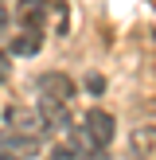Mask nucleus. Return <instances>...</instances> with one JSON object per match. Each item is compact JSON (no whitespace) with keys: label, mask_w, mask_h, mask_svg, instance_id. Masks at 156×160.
I'll return each mask as SVG.
<instances>
[{"label":"nucleus","mask_w":156,"mask_h":160,"mask_svg":"<svg viewBox=\"0 0 156 160\" xmlns=\"http://www.w3.org/2000/svg\"><path fill=\"white\" fill-rule=\"evenodd\" d=\"M74 98V78L59 74V70H47L39 78V109H66Z\"/></svg>","instance_id":"obj_1"},{"label":"nucleus","mask_w":156,"mask_h":160,"mask_svg":"<svg viewBox=\"0 0 156 160\" xmlns=\"http://www.w3.org/2000/svg\"><path fill=\"white\" fill-rule=\"evenodd\" d=\"M82 137L90 141V148L94 152H101V148H109V141H113V133H117V121H113V113L109 109H90V113L82 117Z\"/></svg>","instance_id":"obj_2"},{"label":"nucleus","mask_w":156,"mask_h":160,"mask_svg":"<svg viewBox=\"0 0 156 160\" xmlns=\"http://www.w3.org/2000/svg\"><path fill=\"white\" fill-rule=\"evenodd\" d=\"M43 129H47V121H43L39 109H23V106H12V109H8V133H12V137L39 141Z\"/></svg>","instance_id":"obj_3"},{"label":"nucleus","mask_w":156,"mask_h":160,"mask_svg":"<svg viewBox=\"0 0 156 160\" xmlns=\"http://www.w3.org/2000/svg\"><path fill=\"white\" fill-rule=\"evenodd\" d=\"M16 16H20V23H23V28L39 31V23L47 20V0H23V4L16 8Z\"/></svg>","instance_id":"obj_4"},{"label":"nucleus","mask_w":156,"mask_h":160,"mask_svg":"<svg viewBox=\"0 0 156 160\" xmlns=\"http://www.w3.org/2000/svg\"><path fill=\"white\" fill-rule=\"evenodd\" d=\"M39 47H43V31L23 28V31H16V35H12V55H35Z\"/></svg>","instance_id":"obj_5"},{"label":"nucleus","mask_w":156,"mask_h":160,"mask_svg":"<svg viewBox=\"0 0 156 160\" xmlns=\"http://www.w3.org/2000/svg\"><path fill=\"white\" fill-rule=\"evenodd\" d=\"M133 145H137L140 152L148 156V152H152V148H156V129H152V125H140V129L133 133Z\"/></svg>","instance_id":"obj_6"},{"label":"nucleus","mask_w":156,"mask_h":160,"mask_svg":"<svg viewBox=\"0 0 156 160\" xmlns=\"http://www.w3.org/2000/svg\"><path fill=\"white\" fill-rule=\"evenodd\" d=\"M51 12H55V35H66V4L51 0Z\"/></svg>","instance_id":"obj_7"},{"label":"nucleus","mask_w":156,"mask_h":160,"mask_svg":"<svg viewBox=\"0 0 156 160\" xmlns=\"http://www.w3.org/2000/svg\"><path fill=\"white\" fill-rule=\"evenodd\" d=\"M86 86H90V94H101V90H105V82H101L98 74H90V78H86Z\"/></svg>","instance_id":"obj_8"},{"label":"nucleus","mask_w":156,"mask_h":160,"mask_svg":"<svg viewBox=\"0 0 156 160\" xmlns=\"http://www.w3.org/2000/svg\"><path fill=\"white\" fill-rule=\"evenodd\" d=\"M4 78H8V59L0 55V82H4Z\"/></svg>","instance_id":"obj_9"},{"label":"nucleus","mask_w":156,"mask_h":160,"mask_svg":"<svg viewBox=\"0 0 156 160\" xmlns=\"http://www.w3.org/2000/svg\"><path fill=\"white\" fill-rule=\"evenodd\" d=\"M0 160H4V156H0Z\"/></svg>","instance_id":"obj_10"}]
</instances>
